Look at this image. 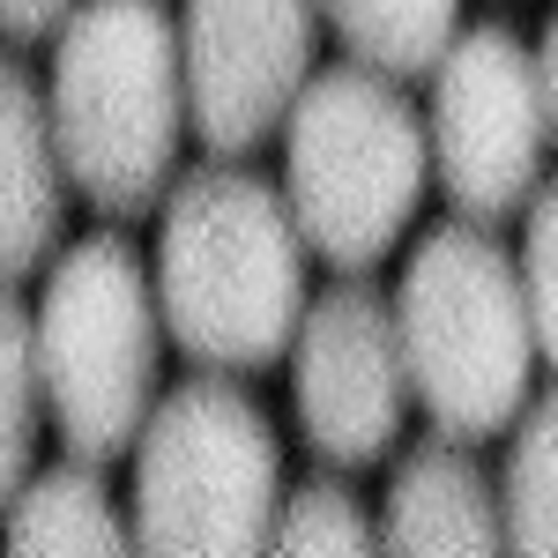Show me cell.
<instances>
[{
  "label": "cell",
  "mask_w": 558,
  "mask_h": 558,
  "mask_svg": "<svg viewBox=\"0 0 558 558\" xmlns=\"http://www.w3.org/2000/svg\"><path fill=\"white\" fill-rule=\"evenodd\" d=\"M157 320L209 373L276 365L305 320V239L283 186L246 165L179 172L157 223Z\"/></svg>",
  "instance_id": "6da1fadb"
},
{
  "label": "cell",
  "mask_w": 558,
  "mask_h": 558,
  "mask_svg": "<svg viewBox=\"0 0 558 558\" xmlns=\"http://www.w3.org/2000/svg\"><path fill=\"white\" fill-rule=\"evenodd\" d=\"M45 120L60 142V172L97 216L134 223L179 179L186 142V75L179 23L165 0H75L52 31Z\"/></svg>",
  "instance_id": "7a4b0ae2"
},
{
  "label": "cell",
  "mask_w": 558,
  "mask_h": 558,
  "mask_svg": "<svg viewBox=\"0 0 558 558\" xmlns=\"http://www.w3.org/2000/svg\"><path fill=\"white\" fill-rule=\"evenodd\" d=\"M395 343L410 395L439 439H492L529 410L536 336L521 305V268L484 223H432L395 283Z\"/></svg>",
  "instance_id": "3957f363"
},
{
  "label": "cell",
  "mask_w": 558,
  "mask_h": 558,
  "mask_svg": "<svg viewBox=\"0 0 558 558\" xmlns=\"http://www.w3.org/2000/svg\"><path fill=\"white\" fill-rule=\"evenodd\" d=\"M425 179V120L387 75L357 60L305 75L299 105L283 112V209L305 254H320L336 276H365L410 231Z\"/></svg>",
  "instance_id": "277c9868"
},
{
  "label": "cell",
  "mask_w": 558,
  "mask_h": 558,
  "mask_svg": "<svg viewBox=\"0 0 558 558\" xmlns=\"http://www.w3.org/2000/svg\"><path fill=\"white\" fill-rule=\"evenodd\" d=\"M283 447L239 380H179L134 439V558H268Z\"/></svg>",
  "instance_id": "5b68a950"
},
{
  "label": "cell",
  "mask_w": 558,
  "mask_h": 558,
  "mask_svg": "<svg viewBox=\"0 0 558 558\" xmlns=\"http://www.w3.org/2000/svg\"><path fill=\"white\" fill-rule=\"evenodd\" d=\"M38 387L60 425L68 462H120L157 410V283L128 231H89L45 268V299L31 313Z\"/></svg>",
  "instance_id": "8992f818"
},
{
  "label": "cell",
  "mask_w": 558,
  "mask_h": 558,
  "mask_svg": "<svg viewBox=\"0 0 558 558\" xmlns=\"http://www.w3.org/2000/svg\"><path fill=\"white\" fill-rule=\"evenodd\" d=\"M432 179L447 186V202L462 223H499L536 202L544 157H551V120H544V83H536V52L507 23H470L432 68Z\"/></svg>",
  "instance_id": "52a82bcc"
},
{
  "label": "cell",
  "mask_w": 558,
  "mask_h": 558,
  "mask_svg": "<svg viewBox=\"0 0 558 558\" xmlns=\"http://www.w3.org/2000/svg\"><path fill=\"white\" fill-rule=\"evenodd\" d=\"M320 45V0H179L186 128L216 165H246L299 105Z\"/></svg>",
  "instance_id": "ba28073f"
},
{
  "label": "cell",
  "mask_w": 558,
  "mask_h": 558,
  "mask_svg": "<svg viewBox=\"0 0 558 558\" xmlns=\"http://www.w3.org/2000/svg\"><path fill=\"white\" fill-rule=\"evenodd\" d=\"M291 410L305 447L336 470H373L402 439L410 373L395 343V305L365 276H343L336 291L305 299L291 336Z\"/></svg>",
  "instance_id": "9c48e42d"
},
{
  "label": "cell",
  "mask_w": 558,
  "mask_h": 558,
  "mask_svg": "<svg viewBox=\"0 0 558 558\" xmlns=\"http://www.w3.org/2000/svg\"><path fill=\"white\" fill-rule=\"evenodd\" d=\"M380 558H507L499 484L462 439H417L380 507Z\"/></svg>",
  "instance_id": "30bf717a"
},
{
  "label": "cell",
  "mask_w": 558,
  "mask_h": 558,
  "mask_svg": "<svg viewBox=\"0 0 558 558\" xmlns=\"http://www.w3.org/2000/svg\"><path fill=\"white\" fill-rule=\"evenodd\" d=\"M68 231V172L45 120V83L0 52V283L15 291L60 254Z\"/></svg>",
  "instance_id": "8fae6325"
},
{
  "label": "cell",
  "mask_w": 558,
  "mask_h": 558,
  "mask_svg": "<svg viewBox=\"0 0 558 558\" xmlns=\"http://www.w3.org/2000/svg\"><path fill=\"white\" fill-rule=\"evenodd\" d=\"M0 558H134V529L89 462H60L0 514Z\"/></svg>",
  "instance_id": "7c38bea8"
},
{
  "label": "cell",
  "mask_w": 558,
  "mask_h": 558,
  "mask_svg": "<svg viewBox=\"0 0 558 558\" xmlns=\"http://www.w3.org/2000/svg\"><path fill=\"white\" fill-rule=\"evenodd\" d=\"M320 23L343 38L357 68L410 83V75H432L439 52L454 45L462 0H320Z\"/></svg>",
  "instance_id": "4fadbf2b"
},
{
  "label": "cell",
  "mask_w": 558,
  "mask_h": 558,
  "mask_svg": "<svg viewBox=\"0 0 558 558\" xmlns=\"http://www.w3.org/2000/svg\"><path fill=\"white\" fill-rule=\"evenodd\" d=\"M499 521H507V558H558V387L514 417Z\"/></svg>",
  "instance_id": "5bb4252c"
},
{
  "label": "cell",
  "mask_w": 558,
  "mask_h": 558,
  "mask_svg": "<svg viewBox=\"0 0 558 558\" xmlns=\"http://www.w3.org/2000/svg\"><path fill=\"white\" fill-rule=\"evenodd\" d=\"M38 343H31V305L0 283V514L15 507V492L38 476Z\"/></svg>",
  "instance_id": "9a60e30c"
},
{
  "label": "cell",
  "mask_w": 558,
  "mask_h": 558,
  "mask_svg": "<svg viewBox=\"0 0 558 558\" xmlns=\"http://www.w3.org/2000/svg\"><path fill=\"white\" fill-rule=\"evenodd\" d=\"M268 558H380V529H373L365 499H357L350 484L305 476L299 492H283Z\"/></svg>",
  "instance_id": "2e32d148"
},
{
  "label": "cell",
  "mask_w": 558,
  "mask_h": 558,
  "mask_svg": "<svg viewBox=\"0 0 558 558\" xmlns=\"http://www.w3.org/2000/svg\"><path fill=\"white\" fill-rule=\"evenodd\" d=\"M521 305H529V336L536 357L558 373V179L536 186L529 202V239H521Z\"/></svg>",
  "instance_id": "e0dca14e"
},
{
  "label": "cell",
  "mask_w": 558,
  "mask_h": 558,
  "mask_svg": "<svg viewBox=\"0 0 558 558\" xmlns=\"http://www.w3.org/2000/svg\"><path fill=\"white\" fill-rule=\"evenodd\" d=\"M68 15H75V0H0V38H8V45L52 38Z\"/></svg>",
  "instance_id": "ac0fdd59"
},
{
  "label": "cell",
  "mask_w": 558,
  "mask_h": 558,
  "mask_svg": "<svg viewBox=\"0 0 558 558\" xmlns=\"http://www.w3.org/2000/svg\"><path fill=\"white\" fill-rule=\"evenodd\" d=\"M536 83H544V120H551V149H558V8L544 23V45H536Z\"/></svg>",
  "instance_id": "d6986e66"
}]
</instances>
